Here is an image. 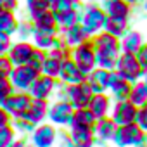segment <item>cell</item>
I'll return each mask as SVG.
<instances>
[{
  "label": "cell",
  "instance_id": "obj_26",
  "mask_svg": "<svg viewBox=\"0 0 147 147\" xmlns=\"http://www.w3.org/2000/svg\"><path fill=\"white\" fill-rule=\"evenodd\" d=\"M18 23H19V19L14 11H9V9L0 11V33L14 36L16 30H18Z\"/></svg>",
  "mask_w": 147,
  "mask_h": 147
},
{
  "label": "cell",
  "instance_id": "obj_39",
  "mask_svg": "<svg viewBox=\"0 0 147 147\" xmlns=\"http://www.w3.org/2000/svg\"><path fill=\"white\" fill-rule=\"evenodd\" d=\"M135 123H137L144 131H147V102H144L142 106L137 107V118H135Z\"/></svg>",
  "mask_w": 147,
  "mask_h": 147
},
{
  "label": "cell",
  "instance_id": "obj_10",
  "mask_svg": "<svg viewBox=\"0 0 147 147\" xmlns=\"http://www.w3.org/2000/svg\"><path fill=\"white\" fill-rule=\"evenodd\" d=\"M142 137H144V130L137 123H128L116 128L113 140L118 145H138Z\"/></svg>",
  "mask_w": 147,
  "mask_h": 147
},
{
  "label": "cell",
  "instance_id": "obj_35",
  "mask_svg": "<svg viewBox=\"0 0 147 147\" xmlns=\"http://www.w3.org/2000/svg\"><path fill=\"white\" fill-rule=\"evenodd\" d=\"M14 36H18V40H31V36H33V23H31L30 18L19 19Z\"/></svg>",
  "mask_w": 147,
  "mask_h": 147
},
{
  "label": "cell",
  "instance_id": "obj_38",
  "mask_svg": "<svg viewBox=\"0 0 147 147\" xmlns=\"http://www.w3.org/2000/svg\"><path fill=\"white\" fill-rule=\"evenodd\" d=\"M45 57H47V50H42V49H36V47H35V50H33V54H31L28 64H31L33 67H36V69L40 71V67H42Z\"/></svg>",
  "mask_w": 147,
  "mask_h": 147
},
{
  "label": "cell",
  "instance_id": "obj_14",
  "mask_svg": "<svg viewBox=\"0 0 147 147\" xmlns=\"http://www.w3.org/2000/svg\"><path fill=\"white\" fill-rule=\"evenodd\" d=\"M135 118H137V106H133L128 99H123V100L116 102V106L113 109L111 119L118 126L128 125V123H135Z\"/></svg>",
  "mask_w": 147,
  "mask_h": 147
},
{
  "label": "cell",
  "instance_id": "obj_45",
  "mask_svg": "<svg viewBox=\"0 0 147 147\" xmlns=\"http://www.w3.org/2000/svg\"><path fill=\"white\" fill-rule=\"evenodd\" d=\"M26 144H28V138H26V137H16V138L11 142L9 147H26Z\"/></svg>",
  "mask_w": 147,
  "mask_h": 147
},
{
  "label": "cell",
  "instance_id": "obj_11",
  "mask_svg": "<svg viewBox=\"0 0 147 147\" xmlns=\"http://www.w3.org/2000/svg\"><path fill=\"white\" fill-rule=\"evenodd\" d=\"M31 102V95L28 92H19V90H14L7 99L5 102L2 104V107L12 116V118H19L26 113L28 106Z\"/></svg>",
  "mask_w": 147,
  "mask_h": 147
},
{
  "label": "cell",
  "instance_id": "obj_30",
  "mask_svg": "<svg viewBox=\"0 0 147 147\" xmlns=\"http://www.w3.org/2000/svg\"><path fill=\"white\" fill-rule=\"evenodd\" d=\"M71 49L73 47H69L61 36H57V40H55V43H54V47L47 52L50 57H55V59H59V61H64V59H67V57H71Z\"/></svg>",
  "mask_w": 147,
  "mask_h": 147
},
{
  "label": "cell",
  "instance_id": "obj_17",
  "mask_svg": "<svg viewBox=\"0 0 147 147\" xmlns=\"http://www.w3.org/2000/svg\"><path fill=\"white\" fill-rule=\"evenodd\" d=\"M47 111H49V100L31 97V102H30L26 113L23 114V118H26L30 123H33L36 126V125H40L47 119Z\"/></svg>",
  "mask_w": 147,
  "mask_h": 147
},
{
  "label": "cell",
  "instance_id": "obj_46",
  "mask_svg": "<svg viewBox=\"0 0 147 147\" xmlns=\"http://www.w3.org/2000/svg\"><path fill=\"white\" fill-rule=\"evenodd\" d=\"M128 5H133V4H138V2H144V0H125Z\"/></svg>",
  "mask_w": 147,
  "mask_h": 147
},
{
  "label": "cell",
  "instance_id": "obj_16",
  "mask_svg": "<svg viewBox=\"0 0 147 147\" xmlns=\"http://www.w3.org/2000/svg\"><path fill=\"white\" fill-rule=\"evenodd\" d=\"M33 23V33H43V35H59V28L55 23V18L52 11H45L31 19Z\"/></svg>",
  "mask_w": 147,
  "mask_h": 147
},
{
  "label": "cell",
  "instance_id": "obj_44",
  "mask_svg": "<svg viewBox=\"0 0 147 147\" xmlns=\"http://www.w3.org/2000/svg\"><path fill=\"white\" fill-rule=\"evenodd\" d=\"M4 2V7L5 9H9V11H18L19 9V0H2Z\"/></svg>",
  "mask_w": 147,
  "mask_h": 147
},
{
  "label": "cell",
  "instance_id": "obj_19",
  "mask_svg": "<svg viewBox=\"0 0 147 147\" xmlns=\"http://www.w3.org/2000/svg\"><path fill=\"white\" fill-rule=\"evenodd\" d=\"M82 11H83V5H82V2H80V4H76L73 9L66 11V12L54 14L59 31H61V30H66V28H69V26H73V24H76V23H80V19H82Z\"/></svg>",
  "mask_w": 147,
  "mask_h": 147
},
{
  "label": "cell",
  "instance_id": "obj_1",
  "mask_svg": "<svg viewBox=\"0 0 147 147\" xmlns=\"http://www.w3.org/2000/svg\"><path fill=\"white\" fill-rule=\"evenodd\" d=\"M92 38V43H94V50H95V61H97V66L99 67H104V69H114V64H116V59L119 55V38L106 33V31H100Z\"/></svg>",
  "mask_w": 147,
  "mask_h": 147
},
{
  "label": "cell",
  "instance_id": "obj_15",
  "mask_svg": "<svg viewBox=\"0 0 147 147\" xmlns=\"http://www.w3.org/2000/svg\"><path fill=\"white\" fill-rule=\"evenodd\" d=\"M107 88H111L113 95L118 100H123V99H128V94H130V88H131V82H128L126 78H123L116 69H111L109 71Z\"/></svg>",
  "mask_w": 147,
  "mask_h": 147
},
{
  "label": "cell",
  "instance_id": "obj_20",
  "mask_svg": "<svg viewBox=\"0 0 147 147\" xmlns=\"http://www.w3.org/2000/svg\"><path fill=\"white\" fill-rule=\"evenodd\" d=\"M97 118L92 114V111L88 107H80L73 111L71 121L67 128H94Z\"/></svg>",
  "mask_w": 147,
  "mask_h": 147
},
{
  "label": "cell",
  "instance_id": "obj_4",
  "mask_svg": "<svg viewBox=\"0 0 147 147\" xmlns=\"http://www.w3.org/2000/svg\"><path fill=\"white\" fill-rule=\"evenodd\" d=\"M92 95H94V92H92L90 85L87 83V80H83L80 83L66 85V88H64V100H67L73 106V109L87 107Z\"/></svg>",
  "mask_w": 147,
  "mask_h": 147
},
{
  "label": "cell",
  "instance_id": "obj_5",
  "mask_svg": "<svg viewBox=\"0 0 147 147\" xmlns=\"http://www.w3.org/2000/svg\"><path fill=\"white\" fill-rule=\"evenodd\" d=\"M40 75V71L36 67H33L31 64H19V66H14L11 75H9V80L14 87V90H19V92H28V88L31 87V83L35 82V78Z\"/></svg>",
  "mask_w": 147,
  "mask_h": 147
},
{
  "label": "cell",
  "instance_id": "obj_25",
  "mask_svg": "<svg viewBox=\"0 0 147 147\" xmlns=\"http://www.w3.org/2000/svg\"><path fill=\"white\" fill-rule=\"evenodd\" d=\"M102 31L119 38L123 36L126 31H128V19L126 18H113V16H107L106 21H104V28Z\"/></svg>",
  "mask_w": 147,
  "mask_h": 147
},
{
  "label": "cell",
  "instance_id": "obj_24",
  "mask_svg": "<svg viewBox=\"0 0 147 147\" xmlns=\"http://www.w3.org/2000/svg\"><path fill=\"white\" fill-rule=\"evenodd\" d=\"M116 128H118V125H116L111 118L104 116V118H99V119L95 121V125H94L92 130H94V135H95L99 140H113Z\"/></svg>",
  "mask_w": 147,
  "mask_h": 147
},
{
  "label": "cell",
  "instance_id": "obj_48",
  "mask_svg": "<svg viewBox=\"0 0 147 147\" xmlns=\"http://www.w3.org/2000/svg\"><path fill=\"white\" fill-rule=\"evenodd\" d=\"M5 7H4V2H2V0H0V11H4Z\"/></svg>",
  "mask_w": 147,
  "mask_h": 147
},
{
  "label": "cell",
  "instance_id": "obj_47",
  "mask_svg": "<svg viewBox=\"0 0 147 147\" xmlns=\"http://www.w3.org/2000/svg\"><path fill=\"white\" fill-rule=\"evenodd\" d=\"M144 87H145V90H147V71H145V80H144Z\"/></svg>",
  "mask_w": 147,
  "mask_h": 147
},
{
  "label": "cell",
  "instance_id": "obj_49",
  "mask_svg": "<svg viewBox=\"0 0 147 147\" xmlns=\"http://www.w3.org/2000/svg\"><path fill=\"white\" fill-rule=\"evenodd\" d=\"M26 147H35V145H31V144H30V140H28V144H26Z\"/></svg>",
  "mask_w": 147,
  "mask_h": 147
},
{
  "label": "cell",
  "instance_id": "obj_9",
  "mask_svg": "<svg viewBox=\"0 0 147 147\" xmlns=\"http://www.w3.org/2000/svg\"><path fill=\"white\" fill-rule=\"evenodd\" d=\"M55 85H57V78H52V76H47V75H42L40 73V75L35 78V82L31 83V87L28 88V94L33 99L49 100L54 95Z\"/></svg>",
  "mask_w": 147,
  "mask_h": 147
},
{
  "label": "cell",
  "instance_id": "obj_12",
  "mask_svg": "<svg viewBox=\"0 0 147 147\" xmlns=\"http://www.w3.org/2000/svg\"><path fill=\"white\" fill-rule=\"evenodd\" d=\"M87 78L85 73H82V69L76 66V62L73 61L71 57L64 59L61 62V69H59V75L57 80L64 85H73V83H80Z\"/></svg>",
  "mask_w": 147,
  "mask_h": 147
},
{
  "label": "cell",
  "instance_id": "obj_18",
  "mask_svg": "<svg viewBox=\"0 0 147 147\" xmlns=\"http://www.w3.org/2000/svg\"><path fill=\"white\" fill-rule=\"evenodd\" d=\"M87 83L90 85L92 92L94 94H99V92H106L107 90V82H109V69H104V67H94L88 75H87Z\"/></svg>",
  "mask_w": 147,
  "mask_h": 147
},
{
  "label": "cell",
  "instance_id": "obj_6",
  "mask_svg": "<svg viewBox=\"0 0 147 147\" xmlns=\"http://www.w3.org/2000/svg\"><path fill=\"white\" fill-rule=\"evenodd\" d=\"M114 69L119 73L123 78H126L131 83L133 82H138V78L144 75V69L138 64L135 54H130V52H123V54L118 55L116 64H114Z\"/></svg>",
  "mask_w": 147,
  "mask_h": 147
},
{
  "label": "cell",
  "instance_id": "obj_3",
  "mask_svg": "<svg viewBox=\"0 0 147 147\" xmlns=\"http://www.w3.org/2000/svg\"><path fill=\"white\" fill-rule=\"evenodd\" d=\"M106 18H107V14H106V11L102 7L90 4V5H85L83 7L80 24L83 26V30L87 31L88 36H94V35H97V33L102 31Z\"/></svg>",
  "mask_w": 147,
  "mask_h": 147
},
{
  "label": "cell",
  "instance_id": "obj_34",
  "mask_svg": "<svg viewBox=\"0 0 147 147\" xmlns=\"http://www.w3.org/2000/svg\"><path fill=\"white\" fill-rule=\"evenodd\" d=\"M61 62L62 61H59L55 57H50L47 54V57H45V61H43V64L40 67V73L42 75H47V76H52V78H57L59 69H61Z\"/></svg>",
  "mask_w": 147,
  "mask_h": 147
},
{
  "label": "cell",
  "instance_id": "obj_29",
  "mask_svg": "<svg viewBox=\"0 0 147 147\" xmlns=\"http://www.w3.org/2000/svg\"><path fill=\"white\" fill-rule=\"evenodd\" d=\"M24 7H26L28 18L33 19L38 14L50 11V0H24Z\"/></svg>",
  "mask_w": 147,
  "mask_h": 147
},
{
  "label": "cell",
  "instance_id": "obj_42",
  "mask_svg": "<svg viewBox=\"0 0 147 147\" xmlns=\"http://www.w3.org/2000/svg\"><path fill=\"white\" fill-rule=\"evenodd\" d=\"M12 42H14V40H12V36L0 33V55H5V54L9 52V49H11Z\"/></svg>",
  "mask_w": 147,
  "mask_h": 147
},
{
  "label": "cell",
  "instance_id": "obj_21",
  "mask_svg": "<svg viewBox=\"0 0 147 147\" xmlns=\"http://www.w3.org/2000/svg\"><path fill=\"white\" fill-rule=\"evenodd\" d=\"M73 147H94L95 135L92 128H69Z\"/></svg>",
  "mask_w": 147,
  "mask_h": 147
},
{
  "label": "cell",
  "instance_id": "obj_8",
  "mask_svg": "<svg viewBox=\"0 0 147 147\" xmlns=\"http://www.w3.org/2000/svg\"><path fill=\"white\" fill-rule=\"evenodd\" d=\"M28 140L35 147H52L57 142V126L43 121V123L35 126V130L31 131Z\"/></svg>",
  "mask_w": 147,
  "mask_h": 147
},
{
  "label": "cell",
  "instance_id": "obj_37",
  "mask_svg": "<svg viewBox=\"0 0 147 147\" xmlns=\"http://www.w3.org/2000/svg\"><path fill=\"white\" fill-rule=\"evenodd\" d=\"M14 92V87L9 78H0V106L5 102V99Z\"/></svg>",
  "mask_w": 147,
  "mask_h": 147
},
{
  "label": "cell",
  "instance_id": "obj_23",
  "mask_svg": "<svg viewBox=\"0 0 147 147\" xmlns=\"http://www.w3.org/2000/svg\"><path fill=\"white\" fill-rule=\"evenodd\" d=\"M87 107H88V109L92 111V114L99 119V118L107 116L109 107H111V100H109V97H107L104 92H99V94H94V95H92V99H90V102H88Z\"/></svg>",
  "mask_w": 147,
  "mask_h": 147
},
{
  "label": "cell",
  "instance_id": "obj_32",
  "mask_svg": "<svg viewBox=\"0 0 147 147\" xmlns=\"http://www.w3.org/2000/svg\"><path fill=\"white\" fill-rule=\"evenodd\" d=\"M128 100L133 104V106H142L144 102H147V90L144 87V83H135L131 85L130 88V94H128Z\"/></svg>",
  "mask_w": 147,
  "mask_h": 147
},
{
  "label": "cell",
  "instance_id": "obj_50",
  "mask_svg": "<svg viewBox=\"0 0 147 147\" xmlns=\"http://www.w3.org/2000/svg\"><path fill=\"white\" fill-rule=\"evenodd\" d=\"M73 2H75V4H78V2H82V0H73Z\"/></svg>",
  "mask_w": 147,
  "mask_h": 147
},
{
  "label": "cell",
  "instance_id": "obj_33",
  "mask_svg": "<svg viewBox=\"0 0 147 147\" xmlns=\"http://www.w3.org/2000/svg\"><path fill=\"white\" fill-rule=\"evenodd\" d=\"M11 125H12V128L16 130V133L18 135H21V137H30L31 135V131L35 130V125L33 123H30L26 118H23V116H19V118H12L11 119Z\"/></svg>",
  "mask_w": 147,
  "mask_h": 147
},
{
  "label": "cell",
  "instance_id": "obj_43",
  "mask_svg": "<svg viewBox=\"0 0 147 147\" xmlns=\"http://www.w3.org/2000/svg\"><path fill=\"white\" fill-rule=\"evenodd\" d=\"M11 119H12V116L0 106V128L2 126H7V125H11Z\"/></svg>",
  "mask_w": 147,
  "mask_h": 147
},
{
  "label": "cell",
  "instance_id": "obj_31",
  "mask_svg": "<svg viewBox=\"0 0 147 147\" xmlns=\"http://www.w3.org/2000/svg\"><path fill=\"white\" fill-rule=\"evenodd\" d=\"M57 36H59V35H43V33H33V36H31V42H33V45H35L36 49H42V50H47V52H49V50L54 47V43H55Z\"/></svg>",
  "mask_w": 147,
  "mask_h": 147
},
{
  "label": "cell",
  "instance_id": "obj_28",
  "mask_svg": "<svg viewBox=\"0 0 147 147\" xmlns=\"http://www.w3.org/2000/svg\"><path fill=\"white\" fill-rule=\"evenodd\" d=\"M144 45V38L138 31H126L123 35V40L119 42V47L123 49V52H130V54H137V50Z\"/></svg>",
  "mask_w": 147,
  "mask_h": 147
},
{
  "label": "cell",
  "instance_id": "obj_22",
  "mask_svg": "<svg viewBox=\"0 0 147 147\" xmlns=\"http://www.w3.org/2000/svg\"><path fill=\"white\" fill-rule=\"evenodd\" d=\"M59 36H61L69 47H75V45L85 42L87 38H90L80 23L73 24V26H69V28H66V30H61V31H59Z\"/></svg>",
  "mask_w": 147,
  "mask_h": 147
},
{
  "label": "cell",
  "instance_id": "obj_27",
  "mask_svg": "<svg viewBox=\"0 0 147 147\" xmlns=\"http://www.w3.org/2000/svg\"><path fill=\"white\" fill-rule=\"evenodd\" d=\"M102 9L106 11L107 16L113 18H126L130 16V5L125 2V0H104Z\"/></svg>",
  "mask_w": 147,
  "mask_h": 147
},
{
  "label": "cell",
  "instance_id": "obj_41",
  "mask_svg": "<svg viewBox=\"0 0 147 147\" xmlns=\"http://www.w3.org/2000/svg\"><path fill=\"white\" fill-rule=\"evenodd\" d=\"M135 57H137L138 64L142 66V69H144V73H145V71H147V43H144V45L137 50Z\"/></svg>",
  "mask_w": 147,
  "mask_h": 147
},
{
  "label": "cell",
  "instance_id": "obj_13",
  "mask_svg": "<svg viewBox=\"0 0 147 147\" xmlns=\"http://www.w3.org/2000/svg\"><path fill=\"white\" fill-rule=\"evenodd\" d=\"M33 50H35V45L31 40H18V42H12L9 52H7V57L11 59V62L14 66L28 64Z\"/></svg>",
  "mask_w": 147,
  "mask_h": 147
},
{
  "label": "cell",
  "instance_id": "obj_7",
  "mask_svg": "<svg viewBox=\"0 0 147 147\" xmlns=\"http://www.w3.org/2000/svg\"><path fill=\"white\" fill-rule=\"evenodd\" d=\"M73 106L67 100H55L52 104H49V111H47V119L49 123H52L54 126L59 128H67L71 116H73Z\"/></svg>",
  "mask_w": 147,
  "mask_h": 147
},
{
  "label": "cell",
  "instance_id": "obj_2",
  "mask_svg": "<svg viewBox=\"0 0 147 147\" xmlns=\"http://www.w3.org/2000/svg\"><path fill=\"white\" fill-rule=\"evenodd\" d=\"M71 59L76 62V66L82 69V73H85V75H88L94 67H97L92 38H87L85 42H82V43L73 47L71 49Z\"/></svg>",
  "mask_w": 147,
  "mask_h": 147
},
{
  "label": "cell",
  "instance_id": "obj_36",
  "mask_svg": "<svg viewBox=\"0 0 147 147\" xmlns=\"http://www.w3.org/2000/svg\"><path fill=\"white\" fill-rule=\"evenodd\" d=\"M18 137L16 130L12 128V125H7V126H2L0 128V147H9L11 142Z\"/></svg>",
  "mask_w": 147,
  "mask_h": 147
},
{
  "label": "cell",
  "instance_id": "obj_40",
  "mask_svg": "<svg viewBox=\"0 0 147 147\" xmlns=\"http://www.w3.org/2000/svg\"><path fill=\"white\" fill-rule=\"evenodd\" d=\"M12 67H14V64L11 62V59L7 57V54L5 55H0V78H9Z\"/></svg>",
  "mask_w": 147,
  "mask_h": 147
}]
</instances>
